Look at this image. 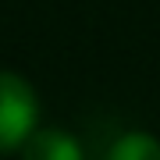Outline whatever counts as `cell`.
Segmentation results:
<instances>
[{
    "instance_id": "6da1fadb",
    "label": "cell",
    "mask_w": 160,
    "mask_h": 160,
    "mask_svg": "<svg viewBox=\"0 0 160 160\" xmlns=\"http://www.w3.org/2000/svg\"><path fill=\"white\" fill-rule=\"evenodd\" d=\"M39 128V96L18 71L0 68V157L22 153L29 135Z\"/></svg>"
},
{
    "instance_id": "7a4b0ae2",
    "label": "cell",
    "mask_w": 160,
    "mask_h": 160,
    "mask_svg": "<svg viewBox=\"0 0 160 160\" xmlns=\"http://www.w3.org/2000/svg\"><path fill=\"white\" fill-rule=\"evenodd\" d=\"M18 160H86V153L71 132H64L57 125H46V128L39 125L29 135V142L22 146Z\"/></svg>"
},
{
    "instance_id": "3957f363",
    "label": "cell",
    "mask_w": 160,
    "mask_h": 160,
    "mask_svg": "<svg viewBox=\"0 0 160 160\" xmlns=\"http://www.w3.org/2000/svg\"><path fill=\"white\" fill-rule=\"evenodd\" d=\"M103 160H160V139L153 132H125L110 142Z\"/></svg>"
}]
</instances>
